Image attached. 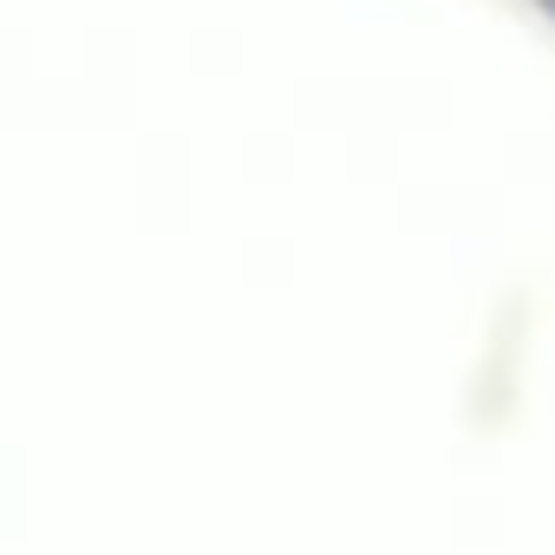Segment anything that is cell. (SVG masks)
Segmentation results:
<instances>
[{"label":"cell","mask_w":555,"mask_h":555,"mask_svg":"<svg viewBox=\"0 0 555 555\" xmlns=\"http://www.w3.org/2000/svg\"><path fill=\"white\" fill-rule=\"evenodd\" d=\"M529 8H535V14H542L548 27H555V0H529Z\"/></svg>","instance_id":"6da1fadb"}]
</instances>
